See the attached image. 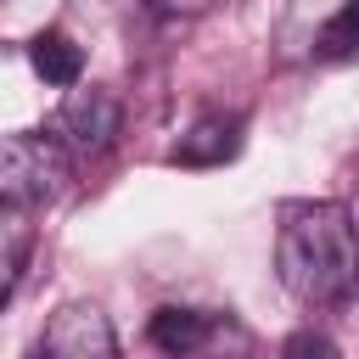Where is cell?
I'll return each instance as SVG.
<instances>
[{"instance_id": "3", "label": "cell", "mask_w": 359, "mask_h": 359, "mask_svg": "<svg viewBox=\"0 0 359 359\" xmlns=\"http://www.w3.org/2000/svg\"><path fill=\"white\" fill-rule=\"evenodd\" d=\"M67 185V140L56 135H6L0 146V196L17 208H45Z\"/></svg>"}, {"instance_id": "8", "label": "cell", "mask_w": 359, "mask_h": 359, "mask_svg": "<svg viewBox=\"0 0 359 359\" xmlns=\"http://www.w3.org/2000/svg\"><path fill=\"white\" fill-rule=\"evenodd\" d=\"M28 213H34V208H17V202L0 208V269H6V297H17V286H22V275H28V247H34Z\"/></svg>"}, {"instance_id": "10", "label": "cell", "mask_w": 359, "mask_h": 359, "mask_svg": "<svg viewBox=\"0 0 359 359\" xmlns=\"http://www.w3.org/2000/svg\"><path fill=\"white\" fill-rule=\"evenodd\" d=\"M286 359H342V353L331 348V337H320V331H297V337L286 342Z\"/></svg>"}, {"instance_id": "6", "label": "cell", "mask_w": 359, "mask_h": 359, "mask_svg": "<svg viewBox=\"0 0 359 359\" xmlns=\"http://www.w3.org/2000/svg\"><path fill=\"white\" fill-rule=\"evenodd\" d=\"M236 151H241V118L208 112V118H196V123L180 135V146L168 151V163H180V168H219V163H230Z\"/></svg>"}, {"instance_id": "9", "label": "cell", "mask_w": 359, "mask_h": 359, "mask_svg": "<svg viewBox=\"0 0 359 359\" xmlns=\"http://www.w3.org/2000/svg\"><path fill=\"white\" fill-rule=\"evenodd\" d=\"M314 56H320V62H353V56H359V0H342V6L320 22Z\"/></svg>"}, {"instance_id": "5", "label": "cell", "mask_w": 359, "mask_h": 359, "mask_svg": "<svg viewBox=\"0 0 359 359\" xmlns=\"http://www.w3.org/2000/svg\"><path fill=\"white\" fill-rule=\"evenodd\" d=\"M118 135V95L101 84H73V95L62 101V140L84 157H101Z\"/></svg>"}, {"instance_id": "7", "label": "cell", "mask_w": 359, "mask_h": 359, "mask_svg": "<svg viewBox=\"0 0 359 359\" xmlns=\"http://www.w3.org/2000/svg\"><path fill=\"white\" fill-rule=\"evenodd\" d=\"M28 62H34V73H39L45 84H62V90H73V84H79V73H84V50H79V45H73L62 28L34 34Z\"/></svg>"}, {"instance_id": "4", "label": "cell", "mask_w": 359, "mask_h": 359, "mask_svg": "<svg viewBox=\"0 0 359 359\" xmlns=\"http://www.w3.org/2000/svg\"><path fill=\"white\" fill-rule=\"evenodd\" d=\"M39 359H118V331L101 303H62L39 331Z\"/></svg>"}, {"instance_id": "1", "label": "cell", "mask_w": 359, "mask_h": 359, "mask_svg": "<svg viewBox=\"0 0 359 359\" xmlns=\"http://www.w3.org/2000/svg\"><path fill=\"white\" fill-rule=\"evenodd\" d=\"M275 275L297 303H337L359 275V236L342 202H286L275 230Z\"/></svg>"}, {"instance_id": "2", "label": "cell", "mask_w": 359, "mask_h": 359, "mask_svg": "<svg viewBox=\"0 0 359 359\" xmlns=\"http://www.w3.org/2000/svg\"><path fill=\"white\" fill-rule=\"evenodd\" d=\"M146 337L168 359H247L252 353V331L224 309H180V303H168V309L151 314Z\"/></svg>"}, {"instance_id": "11", "label": "cell", "mask_w": 359, "mask_h": 359, "mask_svg": "<svg viewBox=\"0 0 359 359\" xmlns=\"http://www.w3.org/2000/svg\"><path fill=\"white\" fill-rule=\"evenodd\" d=\"M146 6H151L157 17H202L213 0H146Z\"/></svg>"}]
</instances>
